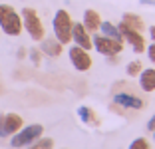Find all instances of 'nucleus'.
<instances>
[{
  "instance_id": "nucleus-1",
  "label": "nucleus",
  "mask_w": 155,
  "mask_h": 149,
  "mask_svg": "<svg viewBox=\"0 0 155 149\" xmlns=\"http://www.w3.org/2000/svg\"><path fill=\"white\" fill-rule=\"evenodd\" d=\"M0 30L8 36H18L22 32V18L10 4H0Z\"/></svg>"
},
{
  "instance_id": "nucleus-2",
  "label": "nucleus",
  "mask_w": 155,
  "mask_h": 149,
  "mask_svg": "<svg viewBox=\"0 0 155 149\" xmlns=\"http://www.w3.org/2000/svg\"><path fill=\"white\" fill-rule=\"evenodd\" d=\"M52 26H54V36L60 44H70L72 42V16H70L68 10H58L54 14V20H52Z\"/></svg>"
},
{
  "instance_id": "nucleus-3",
  "label": "nucleus",
  "mask_w": 155,
  "mask_h": 149,
  "mask_svg": "<svg viewBox=\"0 0 155 149\" xmlns=\"http://www.w3.org/2000/svg\"><path fill=\"white\" fill-rule=\"evenodd\" d=\"M42 133H44V127H42L40 123H32V125L20 127V129L12 135V139H10V145H12V147H16V149L28 147V145L32 143V141H36L38 137H42Z\"/></svg>"
},
{
  "instance_id": "nucleus-4",
  "label": "nucleus",
  "mask_w": 155,
  "mask_h": 149,
  "mask_svg": "<svg viewBox=\"0 0 155 149\" xmlns=\"http://www.w3.org/2000/svg\"><path fill=\"white\" fill-rule=\"evenodd\" d=\"M20 18H22V26L26 28V32L30 34L32 40L40 42L44 38V24H42L40 16H38V12L34 8H24Z\"/></svg>"
},
{
  "instance_id": "nucleus-5",
  "label": "nucleus",
  "mask_w": 155,
  "mask_h": 149,
  "mask_svg": "<svg viewBox=\"0 0 155 149\" xmlns=\"http://www.w3.org/2000/svg\"><path fill=\"white\" fill-rule=\"evenodd\" d=\"M91 48H96L101 56L114 58V56L121 54L123 42L114 40V38H107V36H104V34H94V38H91Z\"/></svg>"
},
{
  "instance_id": "nucleus-6",
  "label": "nucleus",
  "mask_w": 155,
  "mask_h": 149,
  "mask_svg": "<svg viewBox=\"0 0 155 149\" xmlns=\"http://www.w3.org/2000/svg\"><path fill=\"white\" fill-rule=\"evenodd\" d=\"M119 34H121V38L127 44H131V48H133V52L135 54H141V52H145V38L141 36V32H137V30H133V28H129V26H125L123 22H119Z\"/></svg>"
},
{
  "instance_id": "nucleus-7",
  "label": "nucleus",
  "mask_w": 155,
  "mask_h": 149,
  "mask_svg": "<svg viewBox=\"0 0 155 149\" xmlns=\"http://www.w3.org/2000/svg\"><path fill=\"white\" fill-rule=\"evenodd\" d=\"M70 62H72V66L78 70V72H87V70L91 68V56L87 50L80 48V46H72L70 48Z\"/></svg>"
},
{
  "instance_id": "nucleus-8",
  "label": "nucleus",
  "mask_w": 155,
  "mask_h": 149,
  "mask_svg": "<svg viewBox=\"0 0 155 149\" xmlns=\"http://www.w3.org/2000/svg\"><path fill=\"white\" fill-rule=\"evenodd\" d=\"M114 104L119 105V108H125V109H135V111L145 108V101L139 95L129 94V91H117L114 95Z\"/></svg>"
},
{
  "instance_id": "nucleus-9",
  "label": "nucleus",
  "mask_w": 155,
  "mask_h": 149,
  "mask_svg": "<svg viewBox=\"0 0 155 149\" xmlns=\"http://www.w3.org/2000/svg\"><path fill=\"white\" fill-rule=\"evenodd\" d=\"M22 125H24V121H22V118H20L18 113H6V115H0V137L14 135Z\"/></svg>"
},
{
  "instance_id": "nucleus-10",
  "label": "nucleus",
  "mask_w": 155,
  "mask_h": 149,
  "mask_svg": "<svg viewBox=\"0 0 155 149\" xmlns=\"http://www.w3.org/2000/svg\"><path fill=\"white\" fill-rule=\"evenodd\" d=\"M72 40L76 42V46L87 50V52L91 50V36H90V32L84 28L82 22H74V26H72Z\"/></svg>"
},
{
  "instance_id": "nucleus-11",
  "label": "nucleus",
  "mask_w": 155,
  "mask_h": 149,
  "mask_svg": "<svg viewBox=\"0 0 155 149\" xmlns=\"http://www.w3.org/2000/svg\"><path fill=\"white\" fill-rule=\"evenodd\" d=\"M139 86L143 91H155V68H145L139 72Z\"/></svg>"
},
{
  "instance_id": "nucleus-12",
  "label": "nucleus",
  "mask_w": 155,
  "mask_h": 149,
  "mask_svg": "<svg viewBox=\"0 0 155 149\" xmlns=\"http://www.w3.org/2000/svg\"><path fill=\"white\" fill-rule=\"evenodd\" d=\"M42 44H40V50L44 52V54H48V56H52V58H58L60 54H62V48L64 46L60 44L56 38H42Z\"/></svg>"
},
{
  "instance_id": "nucleus-13",
  "label": "nucleus",
  "mask_w": 155,
  "mask_h": 149,
  "mask_svg": "<svg viewBox=\"0 0 155 149\" xmlns=\"http://www.w3.org/2000/svg\"><path fill=\"white\" fill-rule=\"evenodd\" d=\"M84 28H86L87 32H97L100 30V24H101V16L96 12V10L87 8L86 12H84Z\"/></svg>"
},
{
  "instance_id": "nucleus-14",
  "label": "nucleus",
  "mask_w": 155,
  "mask_h": 149,
  "mask_svg": "<svg viewBox=\"0 0 155 149\" xmlns=\"http://www.w3.org/2000/svg\"><path fill=\"white\" fill-rule=\"evenodd\" d=\"M100 30H101V34H104V36H107V38H114V40L123 42L121 34H119V28L115 26V24H111V22H107V20H104V22L100 24Z\"/></svg>"
},
{
  "instance_id": "nucleus-15",
  "label": "nucleus",
  "mask_w": 155,
  "mask_h": 149,
  "mask_svg": "<svg viewBox=\"0 0 155 149\" xmlns=\"http://www.w3.org/2000/svg\"><path fill=\"white\" fill-rule=\"evenodd\" d=\"M78 115H80V119H82L84 123H90V125H97L96 113H94V109H91V108H87V105H82V108H78Z\"/></svg>"
},
{
  "instance_id": "nucleus-16",
  "label": "nucleus",
  "mask_w": 155,
  "mask_h": 149,
  "mask_svg": "<svg viewBox=\"0 0 155 149\" xmlns=\"http://www.w3.org/2000/svg\"><path fill=\"white\" fill-rule=\"evenodd\" d=\"M125 26H129V28H133V30H137V32H141L143 30V20L139 18V16H135V14H123V20H121Z\"/></svg>"
},
{
  "instance_id": "nucleus-17",
  "label": "nucleus",
  "mask_w": 155,
  "mask_h": 149,
  "mask_svg": "<svg viewBox=\"0 0 155 149\" xmlns=\"http://www.w3.org/2000/svg\"><path fill=\"white\" fill-rule=\"evenodd\" d=\"M28 149H54V139L52 137H38L36 141L28 145Z\"/></svg>"
},
{
  "instance_id": "nucleus-18",
  "label": "nucleus",
  "mask_w": 155,
  "mask_h": 149,
  "mask_svg": "<svg viewBox=\"0 0 155 149\" xmlns=\"http://www.w3.org/2000/svg\"><path fill=\"white\" fill-rule=\"evenodd\" d=\"M143 70V66H141V62H129L127 64V68H125V72H127V76H131V78H135V76H139V72Z\"/></svg>"
},
{
  "instance_id": "nucleus-19",
  "label": "nucleus",
  "mask_w": 155,
  "mask_h": 149,
  "mask_svg": "<svg viewBox=\"0 0 155 149\" xmlns=\"http://www.w3.org/2000/svg\"><path fill=\"white\" fill-rule=\"evenodd\" d=\"M127 149H151V145L145 137H137V139H133L131 143H129Z\"/></svg>"
},
{
  "instance_id": "nucleus-20",
  "label": "nucleus",
  "mask_w": 155,
  "mask_h": 149,
  "mask_svg": "<svg viewBox=\"0 0 155 149\" xmlns=\"http://www.w3.org/2000/svg\"><path fill=\"white\" fill-rule=\"evenodd\" d=\"M145 52H147V56H149L151 64L155 66V42H153V44H149V46H147V48H145Z\"/></svg>"
},
{
  "instance_id": "nucleus-21",
  "label": "nucleus",
  "mask_w": 155,
  "mask_h": 149,
  "mask_svg": "<svg viewBox=\"0 0 155 149\" xmlns=\"http://www.w3.org/2000/svg\"><path fill=\"white\" fill-rule=\"evenodd\" d=\"M30 60H32L34 64H40V52H38V50H32V52H30Z\"/></svg>"
},
{
  "instance_id": "nucleus-22",
  "label": "nucleus",
  "mask_w": 155,
  "mask_h": 149,
  "mask_svg": "<svg viewBox=\"0 0 155 149\" xmlns=\"http://www.w3.org/2000/svg\"><path fill=\"white\" fill-rule=\"evenodd\" d=\"M155 129V115H151V119L147 121V131H153Z\"/></svg>"
},
{
  "instance_id": "nucleus-23",
  "label": "nucleus",
  "mask_w": 155,
  "mask_h": 149,
  "mask_svg": "<svg viewBox=\"0 0 155 149\" xmlns=\"http://www.w3.org/2000/svg\"><path fill=\"white\" fill-rule=\"evenodd\" d=\"M149 34H151V40L155 42V26H151V28H149Z\"/></svg>"
},
{
  "instance_id": "nucleus-24",
  "label": "nucleus",
  "mask_w": 155,
  "mask_h": 149,
  "mask_svg": "<svg viewBox=\"0 0 155 149\" xmlns=\"http://www.w3.org/2000/svg\"><path fill=\"white\" fill-rule=\"evenodd\" d=\"M153 139H155V129H153Z\"/></svg>"
}]
</instances>
